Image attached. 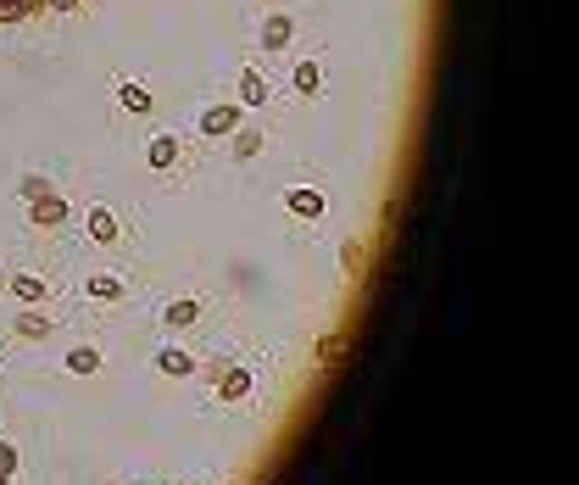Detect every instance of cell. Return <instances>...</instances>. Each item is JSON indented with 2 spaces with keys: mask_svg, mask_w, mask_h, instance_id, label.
Listing matches in <instances>:
<instances>
[{
  "mask_svg": "<svg viewBox=\"0 0 579 485\" xmlns=\"http://www.w3.org/2000/svg\"><path fill=\"white\" fill-rule=\"evenodd\" d=\"M262 6H273V0H262Z\"/></svg>",
  "mask_w": 579,
  "mask_h": 485,
  "instance_id": "25",
  "label": "cell"
},
{
  "mask_svg": "<svg viewBox=\"0 0 579 485\" xmlns=\"http://www.w3.org/2000/svg\"><path fill=\"white\" fill-rule=\"evenodd\" d=\"M340 358H345V335H324V340L312 346V363H317V368H335Z\"/></svg>",
  "mask_w": 579,
  "mask_h": 485,
  "instance_id": "18",
  "label": "cell"
},
{
  "mask_svg": "<svg viewBox=\"0 0 579 485\" xmlns=\"http://www.w3.org/2000/svg\"><path fill=\"white\" fill-rule=\"evenodd\" d=\"M284 212L296 218V223H324L329 218V196L317 184H290L284 190Z\"/></svg>",
  "mask_w": 579,
  "mask_h": 485,
  "instance_id": "7",
  "label": "cell"
},
{
  "mask_svg": "<svg viewBox=\"0 0 579 485\" xmlns=\"http://www.w3.org/2000/svg\"><path fill=\"white\" fill-rule=\"evenodd\" d=\"M223 485H245V480H223Z\"/></svg>",
  "mask_w": 579,
  "mask_h": 485,
  "instance_id": "23",
  "label": "cell"
},
{
  "mask_svg": "<svg viewBox=\"0 0 579 485\" xmlns=\"http://www.w3.org/2000/svg\"><path fill=\"white\" fill-rule=\"evenodd\" d=\"M234 89H240L234 101H240L245 112L273 107V73H268V68H256V61H251V68H240V84H234Z\"/></svg>",
  "mask_w": 579,
  "mask_h": 485,
  "instance_id": "10",
  "label": "cell"
},
{
  "mask_svg": "<svg viewBox=\"0 0 579 485\" xmlns=\"http://www.w3.org/2000/svg\"><path fill=\"white\" fill-rule=\"evenodd\" d=\"M40 190H51V179H45V173H23V179H17V196H23V201H34Z\"/></svg>",
  "mask_w": 579,
  "mask_h": 485,
  "instance_id": "20",
  "label": "cell"
},
{
  "mask_svg": "<svg viewBox=\"0 0 579 485\" xmlns=\"http://www.w3.org/2000/svg\"><path fill=\"white\" fill-rule=\"evenodd\" d=\"M184 162H189V151H184V140H179V135H151V140H145V168H151V173H162V179H168V173H179V168H184Z\"/></svg>",
  "mask_w": 579,
  "mask_h": 485,
  "instance_id": "9",
  "label": "cell"
},
{
  "mask_svg": "<svg viewBox=\"0 0 579 485\" xmlns=\"http://www.w3.org/2000/svg\"><path fill=\"white\" fill-rule=\"evenodd\" d=\"M134 290H128V279L123 274H112V268H95L89 279H84V302L89 307H123Z\"/></svg>",
  "mask_w": 579,
  "mask_h": 485,
  "instance_id": "8",
  "label": "cell"
},
{
  "mask_svg": "<svg viewBox=\"0 0 579 485\" xmlns=\"http://www.w3.org/2000/svg\"><path fill=\"white\" fill-rule=\"evenodd\" d=\"M61 368H68L73 379H89V374H101V368H106V351L95 346V340H78V346H68V358H61Z\"/></svg>",
  "mask_w": 579,
  "mask_h": 485,
  "instance_id": "15",
  "label": "cell"
},
{
  "mask_svg": "<svg viewBox=\"0 0 579 485\" xmlns=\"http://www.w3.org/2000/svg\"><path fill=\"white\" fill-rule=\"evenodd\" d=\"M296 34H301V28H296V17H290V12H268V17H262V28H256V45L279 56V51L296 45Z\"/></svg>",
  "mask_w": 579,
  "mask_h": 485,
  "instance_id": "12",
  "label": "cell"
},
{
  "mask_svg": "<svg viewBox=\"0 0 579 485\" xmlns=\"http://www.w3.org/2000/svg\"><path fill=\"white\" fill-rule=\"evenodd\" d=\"M84 6V0H45V12H56V17H73Z\"/></svg>",
  "mask_w": 579,
  "mask_h": 485,
  "instance_id": "22",
  "label": "cell"
},
{
  "mask_svg": "<svg viewBox=\"0 0 579 485\" xmlns=\"http://www.w3.org/2000/svg\"><path fill=\"white\" fill-rule=\"evenodd\" d=\"M117 107H123L128 117H151V112H156V95H151L145 79H117Z\"/></svg>",
  "mask_w": 579,
  "mask_h": 485,
  "instance_id": "14",
  "label": "cell"
},
{
  "mask_svg": "<svg viewBox=\"0 0 579 485\" xmlns=\"http://www.w3.org/2000/svg\"><path fill=\"white\" fill-rule=\"evenodd\" d=\"M151 368L162 374V379H196V374H201V358H196L189 346H179V340H162V346L151 351Z\"/></svg>",
  "mask_w": 579,
  "mask_h": 485,
  "instance_id": "5",
  "label": "cell"
},
{
  "mask_svg": "<svg viewBox=\"0 0 579 485\" xmlns=\"http://www.w3.org/2000/svg\"><path fill=\"white\" fill-rule=\"evenodd\" d=\"M0 485H17V480H0Z\"/></svg>",
  "mask_w": 579,
  "mask_h": 485,
  "instance_id": "24",
  "label": "cell"
},
{
  "mask_svg": "<svg viewBox=\"0 0 579 485\" xmlns=\"http://www.w3.org/2000/svg\"><path fill=\"white\" fill-rule=\"evenodd\" d=\"M223 145H229V162H256V156H262V145H268V135H262L256 123H240Z\"/></svg>",
  "mask_w": 579,
  "mask_h": 485,
  "instance_id": "16",
  "label": "cell"
},
{
  "mask_svg": "<svg viewBox=\"0 0 579 485\" xmlns=\"http://www.w3.org/2000/svg\"><path fill=\"white\" fill-rule=\"evenodd\" d=\"M256 396V368L251 363H223L212 379V407H245Z\"/></svg>",
  "mask_w": 579,
  "mask_h": 485,
  "instance_id": "1",
  "label": "cell"
},
{
  "mask_svg": "<svg viewBox=\"0 0 579 485\" xmlns=\"http://www.w3.org/2000/svg\"><path fill=\"white\" fill-rule=\"evenodd\" d=\"M207 296H173L168 307H162V335L168 340H179V335H189V330H196V323L207 318Z\"/></svg>",
  "mask_w": 579,
  "mask_h": 485,
  "instance_id": "6",
  "label": "cell"
},
{
  "mask_svg": "<svg viewBox=\"0 0 579 485\" xmlns=\"http://www.w3.org/2000/svg\"><path fill=\"white\" fill-rule=\"evenodd\" d=\"M6 296H17V307H45L51 302V279L34 274V268H17V274H6Z\"/></svg>",
  "mask_w": 579,
  "mask_h": 485,
  "instance_id": "11",
  "label": "cell"
},
{
  "mask_svg": "<svg viewBox=\"0 0 579 485\" xmlns=\"http://www.w3.org/2000/svg\"><path fill=\"white\" fill-rule=\"evenodd\" d=\"M68 218H73V201L61 196L56 184H51V190H40V196L28 201V223H34L40 235H56V229H61V223H68Z\"/></svg>",
  "mask_w": 579,
  "mask_h": 485,
  "instance_id": "3",
  "label": "cell"
},
{
  "mask_svg": "<svg viewBox=\"0 0 579 485\" xmlns=\"http://www.w3.org/2000/svg\"><path fill=\"white\" fill-rule=\"evenodd\" d=\"M340 251H345V274H357V263H363V240H345Z\"/></svg>",
  "mask_w": 579,
  "mask_h": 485,
  "instance_id": "21",
  "label": "cell"
},
{
  "mask_svg": "<svg viewBox=\"0 0 579 485\" xmlns=\"http://www.w3.org/2000/svg\"><path fill=\"white\" fill-rule=\"evenodd\" d=\"M240 123H245V107H240V101H207L201 117H196V135H201V140H229Z\"/></svg>",
  "mask_w": 579,
  "mask_h": 485,
  "instance_id": "2",
  "label": "cell"
},
{
  "mask_svg": "<svg viewBox=\"0 0 579 485\" xmlns=\"http://www.w3.org/2000/svg\"><path fill=\"white\" fill-rule=\"evenodd\" d=\"M84 235H89L95 246H106V251L128 240V229H123L117 207H106V201H89V207H84Z\"/></svg>",
  "mask_w": 579,
  "mask_h": 485,
  "instance_id": "4",
  "label": "cell"
},
{
  "mask_svg": "<svg viewBox=\"0 0 579 485\" xmlns=\"http://www.w3.org/2000/svg\"><path fill=\"white\" fill-rule=\"evenodd\" d=\"M23 474V446L12 435H0V480H17Z\"/></svg>",
  "mask_w": 579,
  "mask_h": 485,
  "instance_id": "19",
  "label": "cell"
},
{
  "mask_svg": "<svg viewBox=\"0 0 579 485\" xmlns=\"http://www.w3.org/2000/svg\"><path fill=\"white\" fill-rule=\"evenodd\" d=\"M51 330H56V318L40 312V307H23L12 318V335H23V340H51Z\"/></svg>",
  "mask_w": 579,
  "mask_h": 485,
  "instance_id": "17",
  "label": "cell"
},
{
  "mask_svg": "<svg viewBox=\"0 0 579 485\" xmlns=\"http://www.w3.org/2000/svg\"><path fill=\"white\" fill-rule=\"evenodd\" d=\"M324 84H329V79H324V61H317V56H301L296 68H290V89H296L301 101H317Z\"/></svg>",
  "mask_w": 579,
  "mask_h": 485,
  "instance_id": "13",
  "label": "cell"
}]
</instances>
